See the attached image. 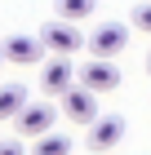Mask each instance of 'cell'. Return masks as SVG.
Listing matches in <instances>:
<instances>
[{
  "label": "cell",
  "instance_id": "cell-7",
  "mask_svg": "<svg viewBox=\"0 0 151 155\" xmlns=\"http://www.w3.org/2000/svg\"><path fill=\"white\" fill-rule=\"evenodd\" d=\"M120 137H125V120H120V115H107V120H93V124H89L84 146H89V151H98V155H107Z\"/></svg>",
  "mask_w": 151,
  "mask_h": 155
},
{
  "label": "cell",
  "instance_id": "cell-6",
  "mask_svg": "<svg viewBox=\"0 0 151 155\" xmlns=\"http://www.w3.org/2000/svg\"><path fill=\"white\" fill-rule=\"evenodd\" d=\"M18 133L22 137H40V133L53 129V107L49 102H22V111H18Z\"/></svg>",
  "mask_w": 151,
  "mask_h": 155
},
{
  "label": "cell",
  "instance_id": "cell-9",
  "mask_svg": "<svg viewBox=\"0 0 151 155\" xmlns=\"http://www.w3.org/2000/svg\"><path fill=\"white\" fill-rule=\"evenodd\" d=\"M22 102H27L22 84H5V89H0V120H13L18 111H22Z\"/></svg>",
  "mask_w": 151,
  "mask_h": 155
},
{
  "label": "cell",
  "instance_id": "cell-1",
  "mask_svg": "<svg viewBox=\"0 0 151 155\" xmlns=\"http://www.w3.org/2000/svg\"><path fill=\"white\" fill-rule=\"evenodd\" d=\"M76 80L84 84V89H93V93H111V89H120V67L111 58H89L76 71Z\"/></svg>",
  "mask_w": 151,
  "mask_h": 155
},
{
  "label": "cell",
  "instance_id": "cell-14",
  "mask_svg": "<svg viewBox=\"0 0 151 155\" xmlns=\"http://www.w3.org/2000/svg\"><path fill=\"white\" fill-rule=\"evenodd\" d=\"M147 71H151V53H147Z\"/></svg>",
  "mask_w": 151,
  "mask_h": 155
},
{
  "label": "cell",
  "instance_id": "cell-2",
  "mask_svg": "<svg viewBox=\"0 0 151 155\" xmlns=\"http://www.w3.org/2000/svg\"><path fill=\"white\" fill-rule=\"evenodd\" d=\"M62 115L76 120V124H93L98 120V93L93 89H84V84H71V89H62Z\"/></svg>",
  "mask_w": 151,
  "mask_h": 155
},
{
  "label": "cell",
  "instance_id": "cell-11",
  "mask_svg": "<svg viewBox=\"0 0 151 155\" xmlns=\"http://www.w3.org/2000/svg\"><path fill=\"white\" fill-rule=\"evenodd\" d=\"M93 5H98V0H58V18L62 22H84L93 13Z\"/></svg>",
  "mask_w": 151,
  "mask_h": 155
},
{
  "label": "cell",
  "instance_id": "cell-5",
  "mask_svg": "<svg viewBox=\"0 0 151 155\" xmlns=\"http://www.w3.org/2000/svg\"><path fill=\"white\" fill-rule=\"evenodd\" d=\"M40 45L67 58V53L84 49V31H76V22H62V18H58V22H49L45 31H40Z\"/></svg>",
  "mask_w": 151,
  "mask_h": 155
},
{
  "label": "cell",
  "instance_id": "cell-12",
  "mask_svg": "<svg viewBox=\"0 0 151 155\" xmlns=\"http://www.w3.org/2000/svg\"><path fill=\"white\" fill-rule=\"evenodd\" d=\"M133 27H138V31H151V0L133 5Z\"/></svg>",
  "mask_w": 151,
  "mask_h": 155
},
{
  "label": "cell",
  "instance_id": "cell-3",
  "mask_svg": "<svg viewBox=\"0 0 151 155\" xmlns=\"http://www.w3.org/2000/svg\"><path fill=\"white\" fill-rule=\"evenodd\" d=\"M84 45H89L93 58H116L120 49L129 45V31H125L120 22H102V27H93V31H89V40H84Z\"/></svg>",
  "mask_w": 151,
  "mask_h": 155
},
{
  "label": "cell",
  "instance_id": "cell-13",
  "mask_svg": "<svg viewBox=\"0 0 151 155\" xmlns=\"http://www.w3.org/2000/svg\"><path fill=\"white\" fill-rule=\"evenodd\" d=\"M0 155H27L22 142H0Z\"/></svg>",
  "mask_w": 151,
  "mask_h": 155
},
{
  "label": "cell",
  "instance_id": "cell-8",
  "mask_svg": "<svg viewBox=\"0 0 151 155\" xmlns=\"http://www.w3.org/2000/svg\"><path fill=\"white\" fill-rule=\"evenodd\" d=\"M71 84H76V67H71L62 53L49 62V67H40V89H45V97H58L62 89H71Z\"/></svg>",
  "mask_w": 151,
  "mask_h": 155
},
{
  "label": "cell",
  "instance_id": "cell-4",
  "mask_svg": "<svg viewBox=\"0 0 151 155\" xmlns=\"http://www.w3.org/2000/svg\"><path fill=\"white\" fill-rule=\"evenodd\" d=\"M45 58V45L36 36H9L0 45V62H13V67H40Z\"/></svg>",
  "mask_w": 151,
  "mask_h": 155
},
{
  "label": "cell",
  "instance_id": "cell-10",
  "mask_svg": "<svg viewBox=\"0 0 151 155\" xmlns=\"http://www.w3.org/2000/svg\"><path fill=\"white\" fill-rule=\"evenodd\" d=\"M36 155H71V137H62V133H40L36 137Z\"/></svg>",
  "mask_w": 151,
  "mask_h": 155
}]
</instances>
